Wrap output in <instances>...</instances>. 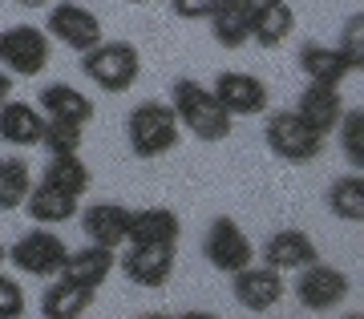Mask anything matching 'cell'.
<instances>
[{
  "label": "cell",
  "mask_w": 364,
  "mask_h": 319,
  "mask_svg": "<svg viewBox=\"0 0 364 319\" xmlns=\"http://www.w3.org/2000/svg\"><path fill=\"white\" fill-rule=\"evenodd\" d=\"M170 109L178 117V126L191 129L198 141H223V138H231V129H235V117L195 77H178L170 85Z\"/></svg>",
  "instance_id": "1"
},
{
  "label": "cell",
  "mask_w": 364,
  "mask_h": 319,
  "mask_svg": "<svg viewBox=\"0 0 364 319\" xmlns=\"http://www.w3.org/2000/svg\"><path fill=\"white\" fill-rule=\"evenodd\" d=\"M126 141H130V153L142 158V162H154L162 153H170L182 141V126L170 102H138L126 117Z\"/></svg>",
  "instance_id": "2"
},
{
  "label": "cell",
  "mask_w": 364,
  "mask_h": 319,
  "mask_svg": "<svg viewBox=\"0 0 364 319\" xmlns=\"http://www.w3.org/2000/svg\"><path fill=\"white\" fill-rule=\"evenodd\" d=\"M81 69L97 90L126 93L142 77V53L130 40H97L90 53H81Z\"/></svg>",
  "instance_id": "3"
},
{
  "label": "cell",
  "mask_w": 364,
  "mask_h": 319,
  "mask_svg": "<svg viewBox=\"0 0 364 319\" xmlns=\"http://www.w3.org/2000/svg\"><path fill=\"white\" fill-rule=\"evenodd\" d=\"M263 138H267V150L279 162H287V166H312L316 158L324 153V138L304 126L291 109H275L267 117V126H263Z\"/></svg>",
  "instance_id": "4"
},
{
  "label": "cell",
  "mask_w": 364,
  "mask_h": 319,
  "mask_svg": "<svg viewBox=\"0 0 364 319\" xmlns=\"http://www.w3.org/2000/svg\"><path fill=\"white\" fill-rule=\"evenodd\" d=\"M203 259L215 271H223V275H235V271L255 263V243H251L247 230L239 227L231 215H219V218H210L207 234H203Z\"/></svg>",
  "instance_id": "5"
},
{
  "label": "cell",
  "mask_w": 364,
  "mask_h": 319,
  "mask_svg": "<svg viewBox=\"0 0 364 319\" xmlns=\"http://www.w3.org/2000/svg\"><path fill=\"white\" fill-rule=\"evenodd\" d=\"M49 53L53 40L37 25H13L0 33V65L13 77H41V69L49 65Z\"/></svg>",
  "instance_id": "6"
},
{
  "label": "cell",
  "mask_w": 364,
  "mask_h": 319,
  "mask_svg": "<svg viewBox=\"0 0 364 319\" xmlns=\"http://www.w3.org/2000/svg\"><path fill=\"white\" fill-rule=\"evenodd\" d=\"M65 255H69L65 239L53 234V230H41V227L21 234V239L9 247V263H13L21 275H33V279H57Z\"/></svg>",
  "instance_id": "7"
},
{
  "label": "cell",
  "mask_w": 364,
  "mask_h": 319,
  "mask_svg": "<svg viewBox=\"0 0 364 319\" xmlns=\"http://www.w3.org/2000/svg\"><path fill=\"white\" fill-rule=\"evenodd\" d=\"M45 33H49V40L65 45V49H73V53H90L97 40H105L97 13H90L85 4H73V0L53 4L49 16H45Z\"/></svg>",
  "instance_id": "8"
},
{
  "label": "cell",
  "mask_w": 364,
  "mask_h": 319,
  "mask_svg": "<svg viewBox=\"0 0 364 319\" xmlns=\"http://www.w3.org/2000/svg\"><path fill=\"white\" fill-rule=\"evenodd\" d=\"M296 299L299 307H308V311H332L348 299L352 291V279L344 275L340 267H328V263H312V267L296 271Z\"/></svg>",
  "instance_id": "9"
},
{
  "label": "cell",
  "mask_w": 364,
  "mask_h": 319,
  "mask_svg": "<svg viewBox=\"0 0 364 319\" xmlns=\"http://www.w3.org/2000/svg\"><path fill=\"white\" fill-rule=\"evenodd\" d=\"M231 295L243 311L263 315V311H272V307L287 295V283H284V275L272 271L267 263H251V267L231 275Z\"/></svg>",
  "instance_id": "10"
},
{
  "label": "cell",
  "mask_w": 364,
  "mask_h": 319,
  "mask_svg": "<svg viewBox=\"0 0 364 319\" xmlns=\"http://www.w3.org/2000/svg\"><path fill=\"white\" fill-rule=\"evenodd\" d=\"M174 259H178V247H150V243H130V251L117 259V267L130 283L138 287H166L170 275H174Z\"/></svg>",
  "instance_id": "11"
},
{
  "label": "cell",
  "mask_w": 364,
  "mask_h": 319,
  "mask_svg": "<svg viewBox=\"0 0 364 319\" xmlns=\"http://www.w3.org/2000/svg\"><path fill=\"white\" fill-rule=\"evenodd\" d=\"M210 93L223 102V109L231 117H259L267 109V85H263L255 73H239V69H227V73L215 77Z\"/></svg>",
  "instance_id": "12"
},
{
  "label": "cell",
  "mask_w": 364,
  "mask_h": 319,
  "mask_svg": "<svg viewBox=\"0 0 364 319\" xmlns=\"http://www.w3.org/2000/svg\"><path fill=\"white\" fill-rule=\"evenodd\" d=\"M259 255L272 271L284 275V271H304V267H312V263H320V247H316V239L308 230L284 227V230H275V234H267Z\"/></svg>",
  "instance_id": "13"
},
{
  "label": "cell",
  "mask_w": 364,
  "mask_h": 319,
  "mask_svg": "<svg viewBox=\"0 0 364 319\" xmlns=\"http://www.w3.org/2000/svg\"><path fill=\"white\" fill-rule=\"evenodd\" d=\"M291 114L308 129H316L320 138H328L340 126V117H344V93H340V85H312L308 81V90L299 93V102Z\"/></svg>",
  "instance_id": "14"
},
{
  "label": "cell",
  "mask_w": 364,
  "mask_h": 319,
  "mask_svg": "<svg viewBox=\"0 0 364 319\" xmlns=\"http://www.w3.org/2000/svg\"><path fill=\"white\" fill-rule=\"evenodd\" d=\"M114 267H117V255H114V251H109V247L90 243V247L69 251L57 279L73 283V287H85V291H97V287H102L109 275H114Z\"/></svg>",
  "instance_id": "15"
},
{
  "label": "cell",
  "mask_w": 364,
  "mask_h": 319,
  "mask_svg": "<svg viewBox=\"0 0 364 319\" xmlns=\"http://www.w3.org/2000/svg\"><path fill=\"white\" fill-rule=\"evenodd\" d=\"M182 239V218L170 206H142L130 210V230L126 243H150V247H178Z\"/></svg>",
  "instance_id": "16"
},
{
  "label": "cell",
  "mask_w": 364,
  "mask_h": 319,
  "mask_svg": "<svg viewBox=\"0 0 364 319\" xmlns=\"http://www.w3.org/2000/svg\"><path fill=\"white\" fill-rule=\"evenodd\" d=\"M81 230H85V239L97 247H117L126 243V230H130V206L122 202H93L81 210Z\"/></svg>",
  "instance_id": "17"
},
{
  "label": "cell",
  "mask_w": 364,
  "mask_h": 319,
  "mask_svg": "<svg viewBox=\"0 0 364 319\" xmlns=\"http://www.w3.org/2000/svg\"><path fill=\"white\" fill-rule=\"evenodd\" d=\"M251 16H255V0H219L210 21V37L223 49H243L251 40Z\"/></svg>",
  "instance_id": "18"
},
{
  "label": "cell",
  "mask_w": 364,
  "mask_h": 319,
  "mask_svg": "<svg viewBox=\"0 0 364 319\" xmlns=\"http://www.w3.org/2000/svg\"><path fill=\"white\" fill-rule=\"evenodd\" d=\"M291 33H296V13H291L287 0H255L251 40H255L259 49H279Z\"/></svg>",
  "instance_id": "19"
},
{
  "label": "cell",
  "mask_w": 364,
  "mask_h": 319,
  "mask_svg": "<svg viewBox=\"0 0 364 319\" xmlns=\"http://www.w3.org/2000/svg\"><path fill=\"white\" fill-rule=\"evenodd\" d=\"M296 61L312 85H344V77L352 73V65L344 61V53L336 45H316V40H308V45H299Z\"/></svg>",
  "instance_id": "20"
},
{
  "label": "cell",
  "mask_w": 364,
  "mask_h": 319,
  "mask_svg": "<svg viewBox=\"0 0 364 319\" xmlns=\"http://www.w3.org/2000/svg\"><path fill=\"white\" fill-rule=\"evenodd\" d=\"M45 129V114L33 109L28 102H4L0 105V141H9L16 150H28L41 141Z\"/></svg>",
  "instance_id": "21"
},
{
  "label": "cell",
  "mask_w": 364,
  "mask_h": 319,
  "mask_svg": "<svg viewBox=\"0 0 364 319\" xmlns=\"http://www.w3.org/2000/svg\"><path fill=\"white\" fill-rule=\"evenodd\" d=\"M41 114L53 117V121H73V126H90L93 121V102L73 85H61L53 81L41 90Z\"/></svg>",
  "instance_id": "22"
},
{
  "label": "cell",
  "mask_w": 364,
  "mask_h": 319,
  "mask_svg": "<svg viewBox=\"0 0 364 319\" xmlns=\"http://www.w3.org/2000/svg\"><path fill=\"white\" fill-rule=\"evenodd\" d=\"M77 202L81 198H73V194H61V190H53V186H45V182H33V190L25 198V210L41 227H57V222H69V218L77 215Z\"/></svg>",
  "instance_id": "23"
},
{
  "label": "cell",
  "mask_w": 364,
  "mask_h": 319,
  "mask_svg": "<svg viewBox=\"0 0 364 319\" xmlns=\"http://www.w3.org/2000/svg\"><path fill=\"white\" fill-rule=\"evenodd\" d=\"M93 307V291L73 287L65 279H53L41 295V319H81Z\"/></svg>",
  "instance_id": "24"
},
{
  "label": "cell",
  "mask_w": 364,
  "mask_h": 319,
  "mask_svg": "<svg viewBox=\"0 0 364 319\" xmlns=\"http://www.w3.org/2000/svg\"><path fill=\"white\" fill-rule=\"evenodd\" d=\"M324 202H328V210H332L340 222H364V174L360 170H352V174L332 178Z\"/></svg>",
  "instance_id": "25"
},
{
  "label": "cell",
  "mask_w": 364,
  "mask_h": 319,
  "mask_svg": "<svg viewBox=\"0 0 364 319\" xmlns=\"http://www.w3.org/2000/svg\"><path fill=\"white\" fill-rule=\"evenodd\" d=\"M41 182L45 186H53V190L61 194H73V198H81V194L90 190V166L81 162V153H65V158H49V166L41 170Z\"/></svg>",
  "instance_id": "26"
},
{
  "label": "cell",
  "mask_w": 364,
  "mask_h": 319,
  "mask_svg": "<svg viewBox=\"0 0 364 319\" xmlns=\"http://www.w3.org/2000/svg\"><path fill=\"white\" fill-rule=\"evenodd\" d=\"M33 190V170L25 158H0V210H21Z\"/></svg>",
  "instance_id": "27"
},
{
  "label": "cell",
  "mask_w": 364,
  "mask_h": 319,
  "mask_svg": "<svg viewBox=\"0 0 364 319\" xmlns=\"http://www.w3.org/2000/svg\"><path fill=\"white\" fill-rule=\"evenodd\" d=\"M81 141H85V126H73V121H53L45 117V129H41V150L49 158H65V153H81Z\"/></svg>",
  "instance_id": "28"
},
{
  "label": "cell",
  "mask_w": 364,
  "mask_h": 319,
  "mask_svg": "<svg viewBox=\"0 0 364 319\" xmlns=\"http://www.w3.org/2000/svg\"><path fill=\"white\" fill-rule=\"evenodd\" d=\"M340 150L352 170H364V109H344L340 117Z\"/></svg>",
  "instance_id": "29"
},
{
  "label": "cell",
  "mask_w": 364,
  "mask_h": 319,
  "mask_svg": "<svg viewBox=\"0 0 364 319\" xmlns=\"http://www.w3.org/2000/svg\"><path fill=\"white\" fill-rule=\"evenodd\" d=\"M336 49L344 53V61L352 65V73L364 69V13L348 16V25H344V33H340Z\"/></svg>",
  "instance_id": "30"
},
{
  "label": "cell",
  "mask_w": 364,
  "mask_h": 319,
  "mask_svg": "<svg viewBox=\"0 0 364 319\" xmlns=\"http://www.w3.org/2000/svg\"><path fill=\"white\" fill-rule=\"evenodd\" d=\"M25 311H28L25 287L0 271V319H25Z\"/></svg>",
  "instance_id": "31"
},
{
  "label": "cell",
  "mask_w": 364,
  "mask_h": 319,
  "mask_svg": "<svg viewBox=\"0 0 364 319\" xmlns=\"http://www.w3.org/2000/svg\"><path fill=\"white\" fill-rule=\"evenodd\" d=\"M215 4H219V0H170L174 16H182V21H207V16L215 13Z\"/></svg>",
  "instance_id": "32"
},
{
  "label": "cell",
  "mask_w": 364,
  "mask_h": 319,
  "mask_svg": "<svg viewBox=\"0 0 364 319\" xmlns=\"http://www.w3.org/2000/svg\"><path fill=\"white\" fill-rule=\"evenodd\" d=\"M9 97H13V73H4V69H0V105L9 102Z\"/></svg>",
  "instance_id": "33"
},
{
  "label": "cell",
  "mask_w": 364,
  "mask_h": 319,
  "mask_svg": "<svg viewBox=\"0 0 364 319\" xmlns=\"http://www.w3.org/2000/svg\"><path fill=\"white\" fill-rule=\"evenodd\" d=\"M174 319H219L215 311H182V315H174Z\"/></svg>",
  "instance_id": "34"
},
{
  "label": "cell",
  "mask_w": 364,
  "mask_h": 319,
  "mask_svg": "<svg viewBox=\"0 0 364 319\" xmlns=\"http://www.w3.org/2000/svg\"><path fill=\"white\" fill-rule=\"evenodd\" d=\"M134 319H174V315H170V311H138Z\"/></svg>",
  "instance_id": "35"
},
{
  "label": "cell",
  "mask_w": 364,
  "mask_h": 319,
  "mask_svg": "<svg viewBox=\"0 0 364 319\" xmlns=\"http://www.w3.org/2000/svg\"><path fill=\"white\" fill-rule=\"evenodd\" d=\"M16 4H25V9H41V4H49V0H16Z\"/></svg>",
  "instance_id": "36"
},
{
  "label": "cell",
  "mask_w": 364,
  "mask_h": 319,
  "mask_svg": "<svg viewBox=\"0 0 364 319\" xmlns=\"http://www.w3.org/2000/svg\"><path fill=\"white\" fill-rule=\"evenodd\" d=\"M4 259H9V247L0 243V267H4Z\"/></svg>",
  "instance_id": "37"
},
{
  "label": "cell",
  "mask_w": 364,
  "mask_h": 319,
  "mask_svg": "<svg viewBox=\"0 0 364 319\" xmlns=\"http://www.w3.org/2000/svg\"><path fill=\"white\" fill-rule=\"evenodd\" d=\"M344 319H364V315H360V311H352V315H344Z\"/></svg>",
  "instance_id": "38"
},
{
  "label": "cell",
  "mask_w": 364,
  "mask_h": 319,
  "mask_svg": "<svg viewBox=\"0 0 364 319\" xmlns=\"http://www.w3.org/2000/svg\"><path fill=\"white\" fill-rule=\"evenodd\" d=\"M126 4H150V0H126Z\"/></svg>",
  "instance_id": "39"
}]
</instances>
